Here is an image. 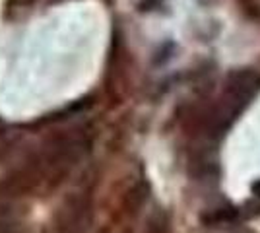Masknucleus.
<instances>
[{"instance_id": "1", "label": "nucleus", "mask_w": 260, "mask_h": 233, "mask_svg": "<svg viewBox=\"0 0 260 233\" xmlns=\"http://www.w3.org/2000/svg\"><path fill=\"white\" fill-rule=\"evenodd\" d=\"M35 0H6L4 2V18L6 20H18L22 14L29 10Z\"/></svg>"}, {"instance_id": "2", "label": "nucleus", "mask_w": 260, "mask_h": 233, "mask_svg": "<svg viewBox=\"0 0 260 233\" xmlns=\"http://www.w3.org/2000/svg\"><path fill=\"white\" fill-rule=\"evenodd\" d=\"M254 190H256V194L260 196V183H256V185H254Z\"/></svg>"}]
</instances>
